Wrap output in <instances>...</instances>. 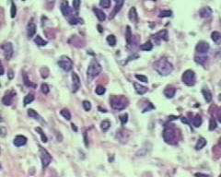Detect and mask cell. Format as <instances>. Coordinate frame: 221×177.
I'll return each instance as SVG.
<instances>
[{"mask_svg": "<svg viewBox=\"0 0 221 177\" xmlns=\"http://www.w3.org/2000/svg\"><path fill=\"white\" fill-rule=\"evenodd\" d=\"M154 69L160 75V76H168L173 71V66L172 63H169L166 58L162 57L157 60L154 64Z\"/></svg>", "mask_w": 221, "mask_h": 177, "instance_id": "obj_1", "label": "cell"}, {"mask_svg": "<svg viewBox=\"0 0 221 177\" xmlns=\"http://www.w3.org/2000/svg\"><path fill=\"white\" fill-rule=\"evenodd\" d=\"M163 139L169 145H176L178 143L177 130L172 125H165L163 130Z\"/></svg>", "mask_w": 221, "mask_h": 177, "instance_id": "obj_2", "label": "cell"}, {"mask_svg": "<svg viewBox=\"0 0 221 177\" xmlns=\"http://www.w3.org/2000/svg\"><path fill=\"white\" fill-rule=\"evenodd\" d=\"M110 103L113 109L117 111L124 110L129 103L128 99L125 98L124 96H114V95L110 98Z\"/></svg>", "mask_w": 221, "mask_h": 177, "instance_id": "obj_3", "label": "cell"}, {"mask_svg": "<svg viewBox=\"0 0 221 177\" xmlns=\"http://www.w3.org/2000/svg\"><path fill=\"white\" fill-rule=\"evenodd\" d=\"M103 67L100 65V63L96 60V59H92L90 61L88 69H87V75L89 79H94L101 72Z\"/></svg>", "mask_w": 221, "mask_h": 177, "instance_id": "obj_4", "label": "cell"}, {"mask_svg": "<svg viewBox=\"0 0 221 177\" xmlns=\"http://www.w3.org/2000/svg\"><path fill=\"white\" fill-rule=\"evenodd\" d=\"M182 80L187 86H193L195 84V81H196L195 73L191 69L184 71L182 76Z\"/></svg>", "mask_w": 221, "mask_h": 177, "instance_id": "obj_5", "label": "cell"}, {"mask_svg": "<svg viewBox=\"0 0 221 177\" xmlns=\"http://www.w3.org/2000/svg\"><path fill=\"white\" fill-rule=\"evenodd\" d=\"M39 150H40V157H41V165L42 168H46L49 166V164L52 162V156L48 152V151L42 148L41 146H39Z\"/></svg>", "mask_w": 221, "mask_h": 177, "instance_id": "obj_6", "label": "cell"}, {"mask_svg": "<svg viewBox=\"0 0 221 177\" xmlns=\"http://www.w3.org/2000/svg\"><path fill=\"white\" fill-rule=\"evenodd\" d=\"M58 66L65 71H70L73 68V62L71 59L66 56V55H62L58 60Z\"/></svg>", "mask_w": 221, "mask_h": 177, "instance_id": "obj_7", "label": "cell"}, {"mask_svg": "<svg viewBox=\"0 0 221 177\" xmlns=\"http://www.w3.org/2000/svg\"><path fill=\"white\" fill-rule=\"evenodd\" d=\"M2 50H3V53H4V56L5 58L7 59V60H10L12 55H13V53H14V49H13V45L11 43H6L4 44H2L1 46Z\"/></svg>", "mask_w": 221, "mask_h": 177, "instance_id": "obj_8", "label": "cell"}, {"mask_svg": "<svg viewBox=\"0 0 221 177\" xmlns=\"http://www.w3.org/2000/svg\"><path fill=\"white\" fill-rule=\"evenodd\" d=\"M60 8H61L62 14L64 15V17H65V18L68 19L69 17L73 16L72 15V9H71V7H69V4H68V2L66 1V0H63V1L61 2Z\"/></svg>", "mask_w": 221, "mask_h": 177, "instance_id": "obj_9", "label": "cell"}, {"mask_svg": "<svg viewBox=\"0 0 221 177\" xmlns=\"http://www.w3.org/2000/svg\"><path fill=\"white\" fill-rule=\"evenodd\" d=\"M209 44L205 41H201L196 44V47H195V51H196L197 54H206L209 51Z\"/></svg>", "mask_w": 221, "mask_h": 177, "instance_id": "obj_10", "label": "cell"}, {"mask_svg": "<svg viewBox=\"0 0 221 177\" xmlns=\"http://www.w3.org/2000/svg\"><path fill=\"white\" fill-rule=\"evenodd\" d=\"M16 96L15 90H9L3 96L2 98V103L4 105H10L13 102V98Z\"/></svg>", "mask_w": 221, "mask_h": 177, "instance_id": "obj_11", "label": "cell"}, {"mask_svg": "<svg viewBox=\"0 0 221 177\" xmlns=\"http://www.w3.org/2000/svg\"><path fill=\"white\" fill-rule=\"evenodd\" d=\"M80 85H81V83H80L79 77L76 73L73 72L72 73V92L75 93V92L78 91L80 88Z\"/></svg>", "mask_w": 221, "mask_h": 177, "instance_id": "obj_12", "label": "cell"}, {"mask_svg": "<svg viewBox=\"0 0 221 177\" xmlns=\"http://www.w3.org/2000/svg\"><path fill=\"white\" fill-rule=\"evenodd\" d=\"M115 2V7L113 8V12L110 14V19H113L115 15L122 9V7L124 4V0H114Z\"/></svg>", "mask_w": 221, "mask_h": 177, "instance_id": "obj_13", "label": "cell"}, {"mask_svg": "<svg viewBox=\"0 0 221 177\" xmlns=\"http://www.w3.org/2000/svg\"><path fill=\"white\" fill-rule=\"evenodd\" d=\"M175 93H176V89L173 87V86H167L165 89H164V91H163V94L166 98L168 99H172L175 96Z\"/></svg>", "mask_w": 221, "mask_h": 177, "instance_id": "obj_14", "label": "cell"}, {"mask_svg": "<svg viewBox=\"0 0 221 177\" xmlns=\"http://www.w3.org/2000/svg\"><path fill=\"white\" fill-rule=\"evenodd\" d=\"M27 143V138L24 137V136H21V135H19V136H17L15 138H14V141H13V144L16 146V147H21V146H24L25 144Z\"/></svg>", "mask_w": 221, "mask_h": 177, "instance_id": "obj_15", "label": "cell"}, {"mask_svg": "<svg viewBox=\"0 0 221 177\" xmlns=\"http://www.w3.org/2000/svg\"><path fill=\"white\" fill-rule=\"evenodd\" d=\"M212 13H213V11H212V9L209 7H203L200 9L199 11V14L200 16L202 17V18L204 19H208L211 17Z\"/></svg>", "mask_w": 221, "mask_h": 177, "instance_id": "obj_16", "label": "cell"}, {"mask_svg": "<svg viewBox=\"0 0 221 177\" xmlns=\"http://www.w3.org/2000/svg\"><path fill=\"white\" fill-rule=\"evenodd\" d=\"M134 87L135 91H137V93L139 94V95H144L148 91V88L147 87L141 85V84H139L137 82H134Z\"/></svg>", "mask_w": 221, "mask_h": 177, "instance_id": "obj_17", "label": "cell"}, {"mask_svg": "<svg viewBox=\"0 0 221 177\" xmlns=\"http://www.w3.org/2000/svg\"><path fill=\"white\" fill-rule=\"evenodd\" d=\"M36 33V25L33 22H30L27 26V34L29 38H32Z\"/></svg>", "mask_w": 221, "mask_h": 177, "instance_id": "obj_18", "label": "cell"}, {"mask_svg": "<svg viewBox=\"0 0 221 177\" xmlns=\"http://www.w3.org/2000/svg\"><path fill=\"white\" fill-rule=\"evenodd\" d=\"M155 40L160 39V40H164V41H168L169 40V34H168V31L167 30H162L158 31L156 35L153 36Z\"/></svg>", "mask_w": 221, "mask_h": 177, "instance_id": "obj_19", "label": "cell"}, {"mask_svg": "<svg viewBox=\"0 0 221 177\" xmlns=\"http://www.w3.org/2000/svg\"><path fill=\"white\" fill-rule=\"evenodd\" d=\"M128 17H129V20L132 21V22H134L137 23V20H138V16H137V9H135V7H131L130 10H129V13H128Z\"/></svg>", "mask_w": 221, "mask_h": 177, "instance_id": "obj_20", "label": "cell"}, {"mask_svg": "<svg viewBox=\"0 0 221 177\" xmlns=\"http://www.w3.org/2000/svg\"><path fill=\"white\" fill-rule=\"evenodd\" d=\"M93 11H94L96 17L100 21H104L106 20V14L101 9H99V8L95 7V8H93Z\"/></svg>", "mask_w": 221, "mask_h": 177, "instance_id": "obj_21", "label": "cell"}, {"mask_svg": "<svg viewBox=\"0 0 221 177\" xmlns=\"http://www.w3.org/2000/svg\"><path fill=\"white\" fill-rule=\"evenodd\" d=\"M125 40H126V44L127 46H129L132 43L133 40V35H132V31L130 26H126V31H125Z\"/></svg>", "mask_w": 221, "mask_h": 177, "instance_id": "obj_22", "label": "cell"}, {"mask_svg": "<svg viewBox=\"0 0 221 177\" xmlns=\"http://www.w3.org/2000/svg\"><path fill=\"white\" fill-rule=\"evenodd\" d=\"M206 54H199V55H195L194 56V60H195V62L196 63H198V64H200V65H202V66H204L205 65V63L206 62V60H207V56L206 55H205Z\"/></svg>", "mask_w": 221, "mask_h": 177, "instance_id": "obj_23", "label": "cell"}, {"mask_svg": "<svg viewBox=\"0 0 221 177\" xmlns=\"http://www.w3.org/2000/svg\"><path fill=\"white\" fill-rule=\"evenodd\" d=\"M211 39L217 44H221V33L218 31H213L211 33Z\"/></svg>", "mask_w": 221, "mask_h": 177, "instance_id": "obj_24", "label": "cell"}, {"mask_svg": "<svg viewBox=\"0 0 221 177\" xmlns=\"http://www.w3.org/2000/svg\"><path fill=\"white\" fill-rule=\"evenodd\" d=\"M202 94L204 96V99L206 100V103H210L212 101V93L211 91L207 89H204L202 90Z\"/></svg>", "mask_w": 221, "mask_h": 177, "instance_id": "obj_25", "label": "cell"}, {"mask_svg": "<svg viewBox=\"0 0 221 177\" xmlns=\"http://www.w3.org/2000/svg\"><path fill=\"white\" fill-rule=\"evenodd\" d=\"M206 145V138H200L197 140V142H196V145H195V149H196V150H200V149H202L204 147H205Z\"/></svg>", "mask_w": 221, "mask_h": 177, "instance_id": "obj_26", "label": "cell"}, {"mask_svg": "<svg viewBox=\"0 0 221 177\" xmlns=\"http://www.w3.org/2000/svg\"><path fill=\"white\" fill-rule=\"evenodd\" d=\"M23 81H24V84L26 85L27 87H31V88H36V84H34V83H32L30 79H29V78H28V76H27V74L25 73V72H23Z\"/></svg>", "mask_w": 221, "mask_h": 177, "instance_id": "obj_27", "label": "cell"}, {"mask_svg": "<svg viewBox=\"0 0 221 177\" xmlns=\"http://www.w3.org/2000/svg\"><path fill=\"white\" fill-rule=\"evenodd\" d=\"M68 22H69V24H71V25H76V24H79V23H83V20H81V19H79V18H78V17H76V16H71V17H69L68 19Z\"/></svg>", "mask_w": 221, "mask_h": 177, "instance_id": "obj_28", "label": "cell"}, {"mask_svg": "<svg viewBox=\"0 0 221 177\" xmlns=\"http://www.w3.org/2000/svg\"><path fill=\"white\" fill-rule=\"evenodd\" d=\"M140 49L142 50V51H151V50L153 49V44L150 41H148L146 42L145 44H143L140 45Z\"/></svg>", "mask_w": 221, "mask_h": 177, "instance_id": "obj_29", "label": "cell"}, {"mask_svg": "<svg viewBox=\"0 0 221 177\" xmlns=\"http://www.w3.org/2000/svg\"><path fill=\"white\" fill-rule=\"evenodd\" d=\"M34 43L39 46H44V45L47 44V41H45L44 39H42L40 35H37L34 38Z\"/></svg>", "mask_w": 221, "mask_h": 177, "instance_id": "obj_30", "label": "cell"}, {"mask_svg": "<svg viewBox=\"0 0 221 177\" xmlns=\"http://www.w3.org/2000/svg\"><path fill=\"white\" fill-rule=\"evenodd\" d=\"M110 127V122L109 120H103L100 123V128L103 132H107Z\"/></svg>", "mask_w": 221, "mask_h": 177, "instance_id": "obj_31", "label": "cell"}, {"mask_svg": "<svg viewBox=\"0 0 221 177\" xmlns=\"http://www.w3.org/2000/svg\"><path fill=\"white\" fill-rule=\"evenodd\" d=\"M33 101H34V96H33V94H31V93H29V94H27L26 96H25L24 101H23V104H24V106H26L29 103H32Z\"/></svg>", "mask_w": 221, "mask_h": 177, "instance_id": "obj_32", "label": "cell"}, {"mask_svg": "<svg viewBox=\"0 0 221 177\" xmlns=\"http://www.w3.org/2000/svg\"><path fill=\"white\" fill-rule=\"evenodd\" d=\"M202 118L199 114H196L194 116V118L193 119V125L195 126V127H199V126L202 125Z\"/></svg>", "mask_w": 221, "mask_h": 177, "instance_id": "obj_33", "label": "cell"}, {"mask_svg": "<svg viewBox=\"0 0 221 177\" xmlns=\"http://www.w3.org/2000/svg\"><path fill=\"white\" fill-rule=\"evenodd\" d=\"M40 73H41V76L42 79H47L49 74H50V71H49L47 66H44L40 69Z\"/></svg>", "mask_w": 221, "mask_h": 177, "instance_id": "obj_34", "label": "cell"}, {"mask_svg": "<svg viewBox=\"0 0 221 177\" xmlns=\"http://www.w3.org/2000/svg\"><path fill=\"white\" fill-rule=\"evenodd\" d=\"M106 40H107V43H108L110 46H115V44H116V38H115L114 35H113V34L108 35Z\"/></svg>", "mask_w": 221, "mask_h": 177, "instance_id": "obj_35", "label": "cell"}, {"mask_svg": "<svg viewBox=\"0 0 221 177\" xmlns=\"http://www.w3.org/2000/svg\"><path fill=\"white\" fill-rule=\"evenodd\" d=\"M60 114H61V115H62L64 118H65L66 120H70V119H71V114H70V112H69L68 110H67V109H65V108L62 109L61 112H60Z\"/></svg>", "mask_w": 221, "mask_h": 177, "instance_id": "obj_36", "label": "cell"}, {"mask_svg": "<svg viewBox=\"0 0 221 177\" xmlns=\"http://www.w3.org/2000/svg\"><path fill=\"white\" fill-rule=\"evenodd\" d=\"M28 115H29L30 117L34 118V119H36V120H41L40 115H39L34 110H33V109H29V110H28Z\"/></svg>", "mask_w": 221, "mask_h": 177, "instance_id": "obj_37", "label": "cell"}, {"mask_svg": "<svg viewBox=\"0 0 221 177\" xmlns=\"http://www.w3.org/2000/svg\"><path fill=\"white\" fill-rule=\"evenodd\" d=\"M35 130L40 134V136H41V141L44 142V143H46L47 142V137L44 135V131H42V129L41 128V127H36L35 128Z\"/></svg>", "mask_w": 221, "mask_h": 177, "instance_id": "obj_38", "label": "cell"}, {"mask_svg": "<svg viewBox=\"0 0 221 177\" xmlns=\"http://www.w3.org/2000/svg\"><path fill=\"white\" fill-rule=\"evenodd\" d=\"M172 15V10H163L161 11L158 15L159 18H169Z\"/></svg>", "mask_w": 221, "mask_h": 177, "instance_id": "obj_39", "label": "cell"}, {"mask_svg": "<svg viewBox=\"0 0 221 177\" xmlns=\"http://www.w3.org/2000/svg\"><path fill=\"white\" fill-rule=\"evenodd\" d=\"M105 91H106L105 88L103 86H100V85H99L95 89V92H96V94H98V95H103L105 93Z\"/></svg>", "mask_w": 221, "mask_h": 177, "instance_id": "obj_40", "label": "cell"}, {"mask_svg": "<svg viewBox=\"0 0 221 177\" xmlns=\"http://www.w3.org/2000/svg\"><path fill=\"white\" fill-rule=\"evenodd\" d=\"M100 6L104 8H109L110 6V0H100Z\"/></svg>", "mask_w": 221, "mask_h": 177, "instance_id": "obj_41", "label": "cell"}, {"mask_svg": "<svg viewBox=\"0 0 221 177\" xmlns=\"http://www.w3.org/2000/svg\"><path fill=\"white\" fill-rule=\"evenodd\" d=\"M55 0H46L45 1V5L48 10L53 9V7H55Z\"/></svg>", "mask_w": 221, "mask_h": 177, "instance_id": "obj_42", "label": "cell"}, {"mask_svg": "<svg viewBox=\"0 0 221 177\" xmlns=\"http://www.w3.org/2000/svg\"><path fill=\"white\" fill-rule=\"evenodd\" d=\"M216 128H217V122L214 118H211L210 121H209V130L213 131Z\"/></svg>", "mask_w": 221, "mask_h": 177, "instance_id": "obj_43", "label": "cell"}, {"mask_svg": "<svg viewBox=\"0 0 221 177\" xmlns=\"http://www.w3.org/2000/svg\"><path fill=\"white\" fill-rule=\"evenodd\" d=\"M41 92H42L44 94H48V93H49V91H50V89H49V87H48V85H47L46 83H42V84H41Z\"/></svg>", "mask_w": 221, "mask_h": 177, "instance_id": "obj_44", "label": "cell"}, {"mask_svg": "<svg viewBox=\"0 0 221 177\" xmlns=\"http://www.w3.org/2000/svg\"><path fill=\"white\" fill-rule=\"evenodd\" d=\"M135 78H137L138 80L144 82V83H148V79L146 77L145 75H139V74H137V75H135Z\"/></svg>", "mask_w": 221, "mask_h": 177, "instance_id": "obj_45", "label": "cell"}, {"mask_svg": "<svg viewBox=\"0 0 221 177\" xmlns=\"http://www.w3.org/2000/svg\"><path fill=\"white\" fill-rule=\"evenodd\" d=\"M82 105H83V108L85 109V111H90L91 110V103L89 102V101H84V102L82 103Z\"/></svg>", "mask_w": 221, "mask_h": 177, "instance_id": "obj_46", "label": "cell"}, {"mask_svg": "<svg viewBox=\"0 0 221 177\" xmlns=\"http://www.w3.org/2000/svg\"><path fill=\"white\" fill-rule=\"evenodd\" d=\"M120 121H121V124L124 125H125L126 123H127V121H128V114H122V115H120Z\"/></svg>", "mask_w": 221, "mask_h": 177, "instance_id": "obj_47", "label": "cell"}, {"mask_svg": "<svg viewBox=\"0 0 221 177\" xmlns=\"http://www.w3.org/2000/svg\"><path fill=\"white\" fill-rule=\"evenodd\" d=\"M16 14H17V7H16L15 4L12 2L11 3V9H10V16H11V18H15Z\"/></svg>", "mask_w": 221, "mask_h": 177, "instance_id": "obj_48", "label": "cell"}, {"mask_svg": "<svg viewBox=\"0 0 221 177\" xmlns=\"http://www.w3.org/2000/svg\"><path fill=\"white\" fill-rule=\"evenodd\" d=\"M73 7L75 10L78 11L80 7V0H73Z\"/></svg>", "mask_w": 221, "mask_h": 177, "instance_id": "obj_49", "label": "cell"}, {"mask_svg": "<svg viewBox=\"0 0 221 177\" xmlns=\"http://www.w3.org/2000/svg\"><path fill=\"white\" fill-rule=\"evenodd\" d=\"M84 141H85V145H86V147H88L89 142H88V138H87V132L84 133Z\"/></svg>", "mask_w": 221, "mask_h": 177, "instance_id": "obj_50", "label": "cell"}, {"mask_svg": "<svg viewBox=\"0 0 221 177\" xmlns=\"http://www.w3.org/2000/svg\"><path fill=\"white\" fill-rule=\"evenodd\" d=\"M13 77H14L13 71H12V70H9V71H8V78H9V79H12Z\"/></svg>", "mask_w": 221, "mask_h": 177, "instance_id": "obj_51", "label": "cell"}, {"mask_svg": "<svg viewBox=\"0 0 221 177\" xmlns=\"http://www.w3.org/2000/svg\"><path fill=\"white\" fill-rule=\"evenodd\" d=\"M195 176H208V175H207V174H206V173H195Z\"/></svg>", "mask_w": 221, "mask_h": 177, "instance_id": "obj_52", "label": "cell"}, {"mask_svg": "<svg viewBox=\"0 0 221 177\" xmlns=\"http://www.w3.org/2000/svg\"><path fill=\"white\" fill-rule=\"evenodd\" d=\"M71 125H72V129H73V130H75L76 132L78 131V128H76V125H75L74 124H72Z\"/></svg>", "mask_w": 221, "mask_h": 177, "instance_id": "obj_53", "label": "cell"}, {"mask_svg": "<svg viewBox=\"0 0 221 177\" xmlns=\"http://www.w3.org/2000/svg\"><path fill=\"white\" fill-rule=\"evenodd\" d=\"M1 131H2V134H1V137L3 138V137L5 136V129H4V127H2V128H1Z\"/></svg>", "mask_w": 221, "mask_h": 177, "instance_id": "obj_54", "label": "cell"}, {"mask_svg": "<svg viewBox=\"0 0 221 177\" xmlns=\"http://www.w3.org/2000/svg\"><path fill=\"white\" fill-rule=\"evenodd\" d=\"M98 29H99V31H100V32H103V28H101L100 25H98Z\"/></svg>", "mask_w": 221, "mask_h": 177, "instance_id": "obj_55", "label": "cell"}, {"mask_svg": "<svg viewBox=\"0 0 221 177\" xmlns=\"http://www.w3.org/2000/svg\"><path fill=\"white\" fill-rule=\"evenodd\" d=\"M218 121H219V122L221 123V114H220L218 115Z\"/></svg>", "mask_w": 221, "mask_h": 177, "instance_id": "obj_56", "label": "cell"}, {"mask_svg": "<svg viewBox=\"0 0 221 177\" xmlns=\"http://www.w3.org/2000/svg\"><path fill=\"white\" fill-rule=\"evenodd\" d=\"M1 69H2V73H1V75H3V74H4V67H3V66H1Z\"/></svg>", "mask_w": 221, "mask_h": 177, "instance_id": "obj_57", "label": "cell"}, {"mask_svg": "<svg viewBox=\"0 0 221 177\" xmlns=\"http://www.w3.org/2000/svg\"><path fill=\"white\" fill-rule=\"evenodd\" d=\"M218 145L221 147V138H219V140H218Z\"/></svg>", "mask_w": 221, "mask_h": 177, "instance_id": "obj_58", "label": "cell"}, {"mask_svg": "<svg viewBox=\"0 0 221 177\" xmlns=\"http://www.w3.org/2000/svg\"><path fill=\"white\" fill-rule=\"evenodd\" d=\"M218 99H219V100L221 101V94H219V97H218Z\"/></svg>", "mask_w": 221, "mask_h": 177, "instance_id": "obj_59", "label": "cell"}, {"mask_svg": "<svg viewBox=\"0 0 221 177\" xmlns=\"http://www.w3.org/2000/svg\"><path fill=\"white\" fill-rule=\"evenodd\" d=\"M152 1H156V0H152Z\"/></svg>", "mask_w": 221, "mask_h": 177, "instance_id": "obj_60", "label": "cell"}, {"mask_svg": "<svg viewBox=\"0 0 221 177\" xmlns=\"http://www.w3.org/2000/svg\"><path fill=\"white\" fill-rule=\"evenodd\" d=\"M220 176H221V174H220Z\"/></svg>", "mask_w": 221, "mask_h": 177, "instance_id": "obj_61", "label": "cell"}]
</instances>
